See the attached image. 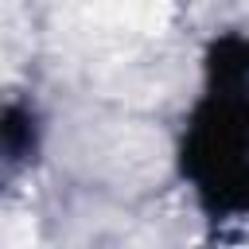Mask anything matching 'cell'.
Instances as JSON below:
<instances>
[{
    "instance_id": "obj_1",
    "label": "cell",
    "mask_w": 249,
    "mask_h": 249,
    "mask_svg": "<svg viewBox=\"0 0 249 249\" xmlns=\"http://www.w3.org/2000/svg\"><path fill=\"white\" fill-rule=\"evenodd\" d=\"M35 148V128H31V113H23L19 105H12L4 113V152L12 163H19L23 156H31Z\"/></svg>"
}]
</instances>
